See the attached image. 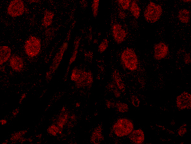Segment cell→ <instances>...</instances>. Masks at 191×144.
Returning <instances> with one entry per match:
<instances>
[{
	"label": "cell",
	"mask_w": 191,
	"mask_h": 144,
	"mask_svg": "<svg viewBox=\"0 0 191 144\" xmlns=\"http://www.w3.org/2000/svg\"><path fill=\"white\" fill-rule=\"evenodd\" d=\"M134 126L130 120L121 118L118 119L113 126V131L118 138H122L131 134L134 130Z\"/></svg>",
	"instance_id": "obj_1"
},
{
	"label": "cell",
	"mask_w": 191,
	"mask_h": 144,
	"mask_svg": "<svg viewBox=\"0 0 191 144\" xmlns=\"http://www.w3.org/2000/svg\"><path fill=\"white\" fill-rule=\"evenodd\" d=\"M121 61L124 66L130 71H135L138 67V58L134 50L131 48H126L121 54Z\"/></svg>",
	"instance_id": "obj_2"
},
{
	"label": "cell",
	"mask_w": 191,
	"mask_h": 144,
	"mask_svg": "<svg viewBox=\"0 0 191 144\" xmlns=\"http://www.w3.org/2000/svg\"><path fill=\"white\" fill-rule=\"evenodd\" d=\"M162 13V9L160 5L150 2L147 6L144 12V17L148 23L154 24L160 19Z\"/></svg>",
	"instance_id": "obj_3"
},
{
	"label": "cell",
	"mask_w": 191,
	"mask_h": 144,
	"mask_svg": "<svg viewBox=\"0 0 191 144\" xmlns=\"http://www.w3.org/2000/svg\"><path fill=\"white\" fill-rule=\"evenodd\" d=\"M41 50V43L39 38L31 36L26 41L24 44V51L26 55L33 58L39 55Z\"/></svg>",
	"instance_id": "obj_4"
},
{
	"label": "cell",
	"mask_w": 191,
	"mask_h": 144,
	"mask_svg": "<svg viewBox=\"0 0 191 144\" xmlns=\"http://www.w3.org/2000/svg\"><path fill=\"white\" fill-rule=\"evenodd\" d=\"M26 10L23 0H12L7 8V13L10 17H17L23 16Z\"/></svg>",
	"instance_id": "obj_5"
},
{
	"label": "cell",
	"mask_w": 191,
	"mask_h": 144,
	"mask_svg": "<svg viewBox=\"0 0 191 144\" xmlns=\"http://www.w3.org/2000/svg\"><path fill=\"white\" fill-rule=\"evenodd\" d=\"M88 71L79 68H74L71 74V80L75 82L79 88L87 85Z\"/></svg>",
	"instance_id": "obj_6"
},
{
	"label": "cell",
	"mask_w": 191,
	"mask_h": 144,
	"mask_svg": "<svg viewBox=\"0 0 191 144\" xmlns=\"http://www.w3.org/2000/svg\"><path fill=\"white\" fill-rule=\"evenodd\" d=\"M176 106L180 110H187L191 108V95L188 92H183L179 95L176 100Z\"/></svg>",
	"instance_id": "obj_7"
},
{
	"label": "cell",
	"mask_w": 191,
	"mask_h": 144,
	"mask_svg": "<svg viewBox=\"0 0 191 144\" xmlns=\"http://www.w3.org/2000/svg\"><path fill=\"white\" fill-rule=\"evenodd\" d=\"M112 33L115 42L121 44L125 40L127 33L122 26L118 23L114 24L112 27Z\"/></svg>",
	"instance_id": "obj_8"
},
{
	"label": "cell",
	"mask_w": 191,
	"mask_h": 144,
	"mask_svg": "<svg viewBox=\"0 0 191 144\" xmlns=\"http://www.w3.org/2000/svg\"><path fill=\"white\" fill-rule=\"evenodd\" d=\"M169 53V47L164 43L160 42L154 47V56L156 60H162L164 59Z\"/></svg>",
	"instance_id": "obj_9"
},
{
	"label": "cell",
	"mask_w": 191,
	"mask_h": 144,
	"mask_svg": "<svg viewBox=\"0 0 191 144\" xmlns=\"http://www.w3.org/2000/svg\"><path fill=\"white\" fill-rule=\"evenodd\" d=\"M65 49H66V47L65 45H64L59 49V52L57 53V54L55 55L54 57L53 63L52 64V66L50 68V71L48 72L47 75H50V76H51L52 74H53L54 72L58 69V68L59 67V64H61L63 59L64 54H65Z\"/></svg>",
	"instance_id": "obj_10"
},
{
	"label": "cell",
	"mask_w": 191,
	"mask_h": 144,
	"mask_svg": "<svg viewBox=\"0 0 191 144\" xmlns=\"http://www.w3.org/2000/svg\"><path fill=\"white\" fill-rule=\"evenodd\" d=\"M9 64L10 68L14 71L16 72H20L21 71H23L24 66L23 58L18 55H14L11 56L9 61Z\"/></svg>",
	"instance_id": "obj_11"
},
{
	"label": "cell",
	"mask_w": 191,
	"mask_h": 144,
	"mask_svg": "<svg viewBox=\"0 0 191 144\" xmlns=\"http://www.w3.org/2000/svg\"><path fill=\"white\" fill-rule=\"evenodd\" d=\"M129 135V139L133 143L142 144L145 142V136L142 129H138L133 130Z\"/></svg>",
	"instance_id": "obj_12"
},
{
	"label": "cell",
	"mask_w": 191,
	"mask_h": 144,
	"mask_svg": "<svg viewBox=\"0 0 191 144\" xmlns=\"http://www.w3.org/2000/svg\"><path fill=\"white\" fill-rule=\"evenodd\" d=\"M12 56V50L7 45L0 46V66L8 61Z\"/></svg>",
	"instance_id": "obj_13"
},
{
	"label": "cell",
	"mask_w": 191,
	"mask_h": 144,
	"mask_svg": "<svg viewBox=\"0 0 191 144\" xmlns=\"http://www.w3.org/2000/svg\"><path fill=\"white\" fill-rule=\"evenodd\" d=\"M103 128L101 126H99L95 128L90 136V142L94 144H100L103 140Z\"/></svg>",
	"instance_id": "obj_14"
},
{
	"label": "cell",
	"mask_w": 191,
	"mask_h": 144,
	"mask_svg": "<svg viewBox=\"0 0 191 144\" xmlns=\"http://www.w3.org/2000/svg\"><path fill=\"white\" fill-rule=\"evenodd\" d=\"M113 78H114L118 89L122 92H124L125 84L122 81L121 75H120L119 72L117 70H115L113 72Z\"/></svg>",
	"instance_id": "obj_15"
},
{
	"label": "cell",
	"mask_w": 191,
	"mask_h": 144,
	"mask_svg": "<svg viewBox=\"0 0 191 144\" xmlns=\"http://www.w3.org/2000/svg\"><path fill=\"white\" fill-rule=\"evenodd\" d=\"M54 17V13L52 12L46 10L44 13L43 20H42V25H43V26L45 27L50 26L53 22Z\"/></svg>",
	"instance_id": "obj_16"
},
{
	"label": "cell",
	"mask_w": 191,
	"mask_h": 144,
	"mask_svg": "<svg viewBox=\"0 0 191 144\" xmlns=\"http://www.w3.org/2000/svg\"><path fill=\"white\" fill-rule=\"evenodd\" d=\"M178 17L181 23L183 24H187L190 21V12L187 9H182L179 12Z\"/></svg>",
	"instance_id": "obj_17"
},
{
	"label": "cell",
	"mask_w": 191,
	"mask_h": 144,
	"mask_svg": "<svg viewBox=\"0 0 191 144\" xmlns=\"http://www.w3.org/2000/svg\"><path fill=\"white\" fill-rule=\"evenodd\" d=\"M68 113H67L66 110L62 112L61 111V113L60 114V116H59L58 120V123H57V126L61 129H62L64 126H65V124H66V122L68 120Z\"/></svg>",
	"instance_id": "obj_18"
},
{
	"label": "cell",
	"mask_w": 191,
	"mask_h": 144,
	"mask_svg": "<svg viewBox=\"0 0 191 144\" xmlns=\"http://www.w3.org/2000/svg\"><path fill=\"white\" fill-rule=\"evenodd\" d=\"M130 11L133 16L135 19H138L140 16L141 10L138 3L135 1L133 2L130 5Z\"/></svg>",
	"instance_id": "obj_19"
},
{
	"label": "cell",
	"mask_w": 191,
	"mask_h": 144,
	"mask_svg": "<svg viewBox=\"0 0 191 144\" xmlns=\"http://www.w3.org/2000/svg\"><path fill=\"white\" fill-rule=\"evenodd\" d=\"M79 44H80V39H78L75 41V46H74V49H73V52L71 56L69 61V64L71 65V64H73L77 57V54H78V50H79Z\"/></svg>",
	"instance_id": "obj_20"
},
{
	"label": "cell",
	"mask_w": 191,
	"mask_h": 144,
	"mask_svg": "<svg viewBox=\"0 0 191 144\" xmlns=\"http://www.w3.org/2000/svg\"><path fill=\"white\" fill-rule=\"evenodd\" d=\"M48 133L52 136H56L58 134H61L62 133V129H61L58 126L52 124L48 128Z\"/></svg>",
	"instance_id": "obj_21"
},
{
	"label": "cell",
	"mask_w": 191,
	"mask_h": 144,
	"mask_svg": "<svg viewBox=\"0 0 191 144\" xmlns=\"http://www.w3.org/2000/svg\"><path fill=\"white\" fill-rule=\"evenodd\" d=\"M26 131L23 130V131H20L19 132H17L16 133H14L12 136L10 140L12 142H17V141H22V140L23 139V136L26 133Z\"/></svg>",
	"instance_id": "obj_22"
},
{
	"label": "cell",
	"mask_w": 191,
	"mask_h": 144,
	"mask_svg": "<svg viewBox=\"0 0 191 144\" xmlns=\"http://www.w3.org/2000/svg\"><path fill=\"white\" fill-rule=\"evenodd\" d=\"M115 106L117 110L120 113H126L129 110V106L127 104L122 102H118L116 103Z\"/></svg>",
	"instance_id": "obj_23"
},
{
	"label": "cell",
	"mask_w": 191,
	"mask_h": 144,
	"mask_svg": "<svg viewBox=\"0 0 191 144\" xmlns=\"http://www.w3.org/2000/svg\"><path fill=\"white\" fill-rule=\"evenodd\" d=\"M109 45V41L107 38H104L103 41L100 43V45L98 47V50L100 53L104 52L106 50H107Z\"/></svg>",
	"instance_id": "obj_24"
},
{
	"label": "cell",
	"mask_w": 191,
	"mask_h": 144,
	"mask_svg": "<svg viewBox=\"0 0 191 144\" xmlns=\"http://www.w3.org/2000/svg\"><path fill=\"white\" fill-rule=\"evenodd\" d=\"M99 7H100V0H93L92 4V11L94 17H96L98 15Z\"/></svg>",
	"instance_id": "obj_25"
},
{
	"label": "cell",
	"mask_w": 191,
	"mask_h": 144,
	"mask_svg": "<svg viewBox=\"0 0 191 144\" xmlns=\"http://www.w3.org/2000/svg\"><path fill=\"white\" fill-rule=\"evenodd\" d=\"M118 4L121 8L124 10H127L129 9L131 5V0H118Z\"/></svg>",
	"instance_id": "obj_26"
},
{
	"label": "cell",
	"mask_w": 191,
	"mask_h": 144,
	"mask_svg": "<svg viewBox=\"0 0 191 144\" xmlns=\"http://www.w3.org/2000/svg\"><path fill=\"white\" fill-rule=\"evenodd\" d=\"M131 103L133 105V106H134L135 108H138L140 106V99H139V98L136 96L133 95L131 97Z\"/></svg>",
	"instance_id": "obj_27"
},
{
	"label": "cell",
	"mask_w": 191,
	"mask_h": 144,
	"mask_svg": "<svg viewBox=\"0 0 191 144\" xmlns=\"http://www.w3.org/2000/svg\"><path fill=\"white\" fill-rule=\"evenodd\" d=\"M186 126H187L186 124H183L181 127H180V128L179 129L178 135L180 136H183V135H185L186 133H187V129Z\"/></svg>",
	"instance_id": "obj_28"
},
{
	"label": "cell",
	"mask_w": 191,
	"mask_h": 144,
	"mask_svg": "<svg viewBox=\"0 0 191 144\" xmlns=\"http://www.w3.org/2000/svg\"><path fill=\"white\" fill-rule=\"evenodd\" d=\"M93 75L90 71H88L87 85L90 86L92 84H93Z\"/></svg>",
	"instance_id": "obj_29"
},
{
	"label": "cell",
	"mask_w": 191,
	"mask_h": 144,
	"mask_svg": "<svg viewBox=\"0 0 191 144\" xmlns=\"http://www.w3.org/2000/svg\"><path fill=\"white\" fill-rule=\"evenodd\" d=\"M191 61V57H190V54H187L184 57V62L186 64H189L190 63Z\"/></svg>",
	"instance_id": "obj_30"
},
{
	"label": "cell",
	"mask_w": 191,
	"mask_h": 144,
	"mask_svg": "<svg viewBox=\"0 0 191 144\" xmlns=\"http://www.w3.org/2000/svg\"><path fill=\"white\" fill-rule=\"evenodd\" d=\"M118 16L121 19H124L126 17V14L124 11H121L118 13Z\"/></svg>",
	"instance_id": "obj_31"
},
{
	"label": "cell",
	"mask_w": 191,
	"mask_h": 144,
	"mask_svg": "<svg viewBox=\"0 0 191 144\" xmlns=\"http://www.w3.org/2000/svg\"><path fill=\"white\" fill-rule=\"evenodd\" d=\"M26 93H24V94H23L22 96H21L20 99V100H19V103H22V102L26 98Z\"/></svg>",
	"instance_id": "obj_32"
},
{
	"label": "cell",
	"mask_w": 191,
	"mask_h": 144,
	"mask_svg": "<svg viewBox=\"0 0 191 144\" xmlns=\"http://www.w3.org/2000/svg\"><path fill=\"white\" fill-rule=\"evenodd\" d=\"M6 122H7V121H6V119H1V120H0V124H1L2 125H3V126L5 125V124H6Z\"/></svg>",
	"instance_id": "obj_33"
},
{
	"label": "cell",
	"mask_w": 191,
	"mask_h": 144,
	"mask_svg": "<svg viewBox=\"0 0 191 144\" xmlns=\"http://www.w3.org/2000/svg\"><path fill=\"white\" fill-rule=\"evenodd\" d=\"M111 106H112V103L110 102H109V101H107V106L108 108V109H110V108L111 107Z\"/></svg>",
	"instance_id": "obj_34"
},
{
	"label": "cell",
	"mask_w": 191,
	"mask_h": 144,
	"mask_svg": "<svg viewBox=\"0 0 191 144\" xmlns=\"http://www.w3.org/2000/svg\"><path fill=\"white\" fill-rule=\"evenodd\" d=\"M18 112H19V110H18V109H16L15 111L13 112V116H16V115L18 113Z\"/></svg>",
	"instance_id": "obj_35"
},
{
	"label": "cell",
	"mask_w": 191,
	"mask_h": 144,
	"mask_svg": "<svg viewBox=\"0 0 191 144\" xmlns=\"http://www.w3.org/2000/svg\"><path fill=\"white\" fill-rule=\"evenodd\" d=\"M38 1H39V0H28V2L30 3H36Z\"/></svg>",
	"instance_id": "obj_36"
},
{
	"label": "cell",
	"mask_w": 191,
	"mask_h": 144,
	"mask_svg": "<svg viewBox=\"0 0 191 144\" xmlns=\"http://www.w3.org/2000/svg\"><path fill=\"white\" fill-rule=\"evenodd\" d=\"M182 1L183 2H186V3H189L190 2V0H182Z\"/></svg>",
	"instance_id": "obj_37"
},
{
	"label": "cell",
	"mask_w": 191,
	"mask_h": 144,
	"mask_svg": "<svg viewBox=\"0 0 191 144\" xmlns=\"http://www.w3.org/2000/svg\"><path fill=\"white\" fill-rule=\"evenodd\" d=\"M80 105L79 103H76V107H80Z\"/></svg>",
	"instance_id": "obj_38"
}]
</instances>
